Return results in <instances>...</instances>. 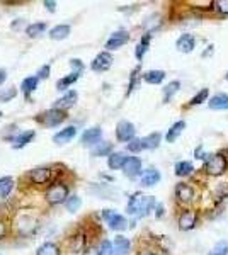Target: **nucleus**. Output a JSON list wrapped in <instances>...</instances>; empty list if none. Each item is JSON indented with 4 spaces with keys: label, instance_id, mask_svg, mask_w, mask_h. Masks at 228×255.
Segmentation results:
<instances>
[{
    "label": "nucleus",
    "instance_id": "nucleus-1",
    "mask_svg": "<svg viewBox=\"0 0 228 255\" xmlns=\"http://www.w3.org/2000/svg\"><path fill=\"white\" fill-rule=\"evenodd\" d=\"M157 206L155 197L145 196V194H135L128 201V213L136 218H145L150 215V211Z\"/></svg>",
    "mask_w": 228,
    "mask_h": 255
},
{
    "label": "nucleus",
    "instance_id": "nucleus-2",
    "mask_svg": "<svg viewBox=\"0 0 228 255\" xmlns=\"http://www.w3.org/2000/svg\"><path fill=\"white\" fill-rule=\"evenodd\" d=\"M70 196V189L67 184L63 182H53L51 186L46 189V201L49 204H53V206H56V204H63L65 201L68 199Z\"/></svg>",
    "mask_w": 228,
    "mask_h": 255
},
{
    "label": "nucleus",
    "instance_id": "nucleus-3",
    "mask_svg": "<svg viewBox=\"0 0 228 255\" xmlns=\"http://www.w3.org/2000/svg\"><path fill=\"white\" fill-rule=\"evenodd\" d=\"M227 168H228V160L223 151H218V153L211 155V157L206 160V165H205L206 174L211 177H218V175L225 174Z\"/></svg>",
    "mask_w": 228,
    "mask_h": 255
},
{
    "label": "nucleus",
    "instance_id": "nucleus-4",
    "mask_svg": "<svg viewBox=\"0 0 228 255\" xmlns=\"http://www.w3.org/2000/svg\"><path fill=\"white\" fill-rule=\"evenodd\" d=\"M65 119H67V113H65V111L51 108V109L44 111L38 118V121L46 128H55V126H60L61 123H65Z\"/></svg>",
    "mask_w": 228,
    "mask_h": 255
},
{
    "label": "nucleus",
    "instance_id": "nucleus-5",
    "mask_svg": "<svg viewBox=\"0 0 228 255\" xmlns=\"http://www.w3.org/2000/svg\"><path fill=\"white\" fill-rule=\"evenodd\" d=\"M53 174H55V170L51 167H36L27 174V179L36 186H43V184L51 182Z\"/></svg>",
    "mask_w": 228,
    "mask_h": 255
},
{
    "label": "nucleus",
    "instance_id": "nucleus-6",
    "mask_svg": "<svg viewBox=\"0 0 228 255\" xmlns=\"http://www.w3.org/2000/svg\"><path fill=\"white\" fill-rule=\"evenodd\" d=\"M102 218H104L106 223L109 225V228L114 230V232H121V230L128 228L126 218L123 215H119V213L113 211V209H104V211H102Z\"/></svg>",
    "mask_w": 228,
    "mask_h": 255
},
{
    "label": "nucleus",
    "instance_id": "nucleus-7",
    "mask_svg": "<svg viewBox=\"0 0 228 255\" xmlns=\"http://www.w3.org/2000/svg\"><path fill=\"white\" fill-rule=\"evenodd\" d=\"M135 133H136V129H135L133 123H130V121H119L118 126H116V138L123 143H130L131 139L135 138Z\"/></svg>",
    "mask_w": 228,
    "mask_h": 255
},
{
    "label": "nucleus",
    "instance_id": "nucleus-8",
    "mask_svg": "<svg viewBox=\"0 0 228 255\" xmlns=\"http://www.w3.org/2000/svg\"><path fill=\"white\" fill-rule=\"evenodd\" d=\"M130 41V34H128V31H116L111 34V38L106 41V48H107V53L111 51V49H118L124 46V44Z\"/></svg>",
    "mask_w": 228,
    "mask_h": 255
},
{
    "label": "nucleus",
    "instance_id": "nucleus-9",
    "mask_svg": "<svg viewBox=\"0 0 228 255\" xmlns=\"http://www.w3.org/2000/svg\"><path fill=\"white\" fill-rule=\"evenodd\" d=\"M111 65H113V56H111V53L102 51L94 58L90 68H92L94 72H106V70L111 68Z\"/></svg>",
    "mask_w": 228,
    "mask_h": 255
},
{
    "label": "nucleus",
    "instance_id": "nucleus-10",
    "mask_svg": "<svg viewBox=\"0 0 228 255\" xmlns=\"http://www.w3.org/2000/svg\"><path fill=\"white\" fill-rule=\"evenodd\" d=\"M121 168H123L124 175L136 177V175L142 174V160H140L138 157H126Z\"/></svg>",
    "mask_w": 228,
    "mask_h": 255
},
{
    "label": "nucleus",
    "instance_id": "nucleus-11",
    "mask_svg": "<svg viewBox=\"0 0 228 255\" xmlns=\"http://www.w3.org/2000/svg\"><path fill=\"white\" fill-rule=\"evenodd\" d=\"M77 99H78V94L75 92V90H68V92L65 94L63 97L58 99L53 108L60 109V111H67V109H70V108H73V106H75Z\"/></svg>",
    "mask_w": 228,
    "mask_h": 255
},
{
    "label": "nucleus",
    "instance_id": "nucleus-12",
    "mask_svg": "<svg viewBox=\"0 0 228 255\" xmlns=\"http://www.w3.org/2000/svg\"><path fill=\"white\" fill-rule=\"evenodd\" d=\"M196 223H198V215H196V211H193V209H188V211H184L179 216V228L184 230V232L193 230L194 226H196Z\"/></svg>",
    "mask_w": 228,
    "mask_h": 255
},
{
    "label": "nucleus",
    "instance_id": "nucleus-13",
    "mask_svg": "<svg viewBox=\"0 0 228 255\" xmlns=\"http://www.w3.org/2000/svg\"><path fill=\"white\" fill-rule=\"evenodd\" d=\"M102 138V129L101 128H90V129H85L84 134H82V145L85 146H94L95 143H99Z\"/></svg>",
    "mask_w": 228,
    "mask_h": 255
},
{
    "label": "nucleus",
    "instance_id": "nucleus-14",
    "mask_svg": "<svg viewBox=\"0 0 228 255\" xmlns=\"http://www.w3.org/2000/svg\"><path fill=\"white\" fill-rule=\"evenodd\" d=\"M176 197H177V201L188 204L194 199V189L191 187L189 184H184V182L177 184L176 186Z\"/></svg>",
    "mask_w": 228,
    "mask_h": 255
},
{
    "label": "nucleus",
    "instance_id": "nucleus-15",
    "mask_svg": "<svg viewBox=\"0 0 228 255\" xmlns=\"http://www.w3.org/2000/svg\"><path fill=\"white\" fill-rule=\"evenodd\" d=\"M36 136V133L34 131H24V133H19L17 136H14L10 139L12 141V148H15V150H20V148H24V146H27L29 143L34 139Z\"/></svg>",
    "mask_w": 228,
    "mask_h": 255
},
{
    "label": "nucleus",
    "instance_id": "nucleus-16",
    "mask_svg": "<svg viewBox=\"0 0 228 255\" xmlns=\"http://www.w3.org/2000/svg\"><path fill=\"white\" fill-rule=\"evenodd\" d=\"M75 134H77V128L68 126V128H65V129L58 131L55 136H53V141H55L56 145H65V143L72 141V139L75 138Z\"/></svg>",
    "mask_w": 228,
    "mask_h": 255
},
{
    "label": "nucleus",
    "instance_id": "nucleus-17",
    "mask_svg": "<svg viewBox=\"0 0 228 255\" xmlns=\"http://www.w3.org/2000/svg\"><path fill=\"white\" fill-rule=\"evenodd\" d=\"M131 250V242L126 237H116L113 242V254L114 255H128Z\"/></svg>",
    "mask_w": 228,
    "mask_h": 255
},
{
    "label": "nucleus",
    "instance_id": "nucleus-18",
    "mask_svg": "<svg viewBox=\"0 0 228 255\" xmlns=\"http://www.w3.org/2000/svg\"><path fill=\"white\" fill-rule=\"evenodd\" d=\"M159 182H160V172L157 170V168H148V170H145L142 179H140V184H142L143 187H152Z\"/></svg>",
    "mask_w": 228,
    "mask_h": 255
},
{
    "label": "nucleus",
    "instance_id": "nucleus-19",
    "mask_svg": "<svg viewBox=\"0 0 228 255\" xmlns=\"http://www.w3.org/2000/svg\"><path fill=\"white\" fill-rule=\"evenodd\" d=\"M210 109L213 111H227L228 109V96L227 94H217L208 101Z\"/></svg>",
    "mask_w": 228,
    "mask_h": 255
},
{
    "label": "nucleus",
    "instance_id": "nucleus-20",
    "mask_svg": "<svg viewBox=\"0 0 228 255\" xmlns=\"http://www.w3.org/2000/svg\"><path fill=\"white\" fill-rule=\"evenodd\" d=\"M194 44H196V41H194V36L193 34H182L181 38L177 39L176 46L182 53H191L194 49Z\"/></svg>",
    "mask_w": 228,
    "mask_h": 255
},
{
    "label": "nucleus",
    "instance_id": "nucleus-21",
    "mask_svg": "<svg viewBox=\"0 0 228 255\" xmlns=\"http://www.w3.org/2000/svg\"><path fill=\"white\" fill-rule=\"evenodd\" d=\"M70 26L68 24H58V26L53 27L51 31H49V38L55 39V41H61V39H67L70 36Z\"/></svg>",
    "mask_w": 228,
    "mask_h": 255
},
{
    "label": "nucleus",
    "instance_id": "nucleus-22",
    "mask_svg": "<svg viewBox=\"0 0 228 255\" xmlns=\"http://www.w3.org/2000/svg\"><path fill=\"white\" fill-rule=\"evenodd\" d=\"M90 153H92L94 157H109V155L113 153V145L107 141H99L92 146Z\"/></svg>",
    "mask_w": 228,
    "mask_h": 255
},
{
    "label": "nucleus",
    "instance_id": "nucleus-23",
    "mask_svg": "<svg viewBox=\"0 0 228 255\" xmlns=\"http://www.w3.org/2000/svg\"><path fill=\"white\" fill-rule=\"evenodd\" d=\"M184 128H186V123H184V121L174 123V125L171 126V129L167 131V134H165V139H167L169 143H174L177 138L181 136V133L184 131Z\"/></svg>",
    "mask_w": 228,
    "mask_h": 255
},
{
    "label": "nucleus",
    "instance_id": "nucleus-24",
    "mask_svg": "<svg viewBox=\"0 0 228 255\" xmlns=\"http://www.w3.org/2000/svg\"><path fill=\"white\" fill-rule=\"evenodd\" d=\"M124 160H126V155L123 151H114V153H111L107 157V165H109V168H113V170H119L123 167Z\"/></svg>",
    "mask_w": 228,
    "mask_h": 255
},
{
    "label": "nucleus",
    "instance_id": "nucleus-25",
    "mask_svg": "<svg viewBox=\"0 0 228 255\" xmlns=\"http://www.w3.org/2000/svg\"><path fill=\"white\" fill-rule=\"evenodd\" d=\"M38 84H39V80L36 79V77H27V79H24L22 84H20V90H22L24 96L29 97L36 89H38Z\"/></svg>",
    "mask_w": 228,
    "mask_h": 255
},
{
    "label": "nucleus",
    "instance_id": "nucleus-26",
    "mask_svg": "<svg viewBox=\"0 0 228 255\" xmlns=\"http://www.w3.org/2000/svg\"><path fill=\"white\" fill-rule=\"evenodd\" d=\"M14 179L12 177H2L0 179V197L5 199V197L10 196V192L14 191Z\"/></svg>",
    "mask_w": 228,
    "mask_h": 255
},
{
    "label": "nucleus",
    "instance_id": "nucleus-27",
    "mask_svg": "<svg viewBox=\"0 0 228 255\" xmlns=\"http://www.w3.org/2000/svg\"><path fill=\"white\" fill-rule=\"evenodd\" d=\"M44 31H46V22H32L26 27V34H27V38H31V39L38 38Z\"/></svg>",
    "mask_w": 228,
    "mask_h": 255
},
{
    "label": "nucleus",
    "instance_id": "nucleus-28",
    "mask_svg": "<svg viewBox=\"0 0 228 255\" xmlns=\"http://www.w3.org/2000/svg\"><path fill=\"white\" fill-rule=\"evenodd\" d=\"M165 79V72H162V70H150V72H147L143 75V80L147 82V84H160L162 80Z\"/></svg>",
    "mask_w": 228,
    "mask_h": 255
},
{
    "label": "nucleus",
    "instance_id": "nucleus-29",
    "mask_svg": "<svg viewBox=\"0 0 228 255\" xmlns=\"http://www.w3.org/2000/svg\"><path fill=\"white\" fill-rule=\"evenodd\" d=\"M78 77H80V73L72 72L70 75L63 77V79H60V80L56 82V89H58V90H67V89L70 87V85L75 84V82L78 80Z\"/></svg>",
    "mask_w": 228,
    "mask_h": 255
},
{
    "label": "nucleus",
    "instance_id": "nucleus-30",
    "mask_svg": "<svg viewBox=\"0 0 228 255\" xmlns=\"http://www.w3.org/2000/svg\"><path fill=\"white\" fill-rule=\"evenodd\" d=\"M160 139H162L160 133H152V134H148V136L142 138L143 150H152V148H157L160 145Z\"/></svg>",
    "mask_w": 228,
    "mask_h": 255
},
{
    "label": "nucleus",
    "instance_id": "nucleus-31",
    "mask_svg": "<svg viewBox=\"0 0 228 255\" xmlns=\"http://www.w3.org/2000/svg\"><path fill=\"white\" fill-rule=\"evenodd\" d=\"M36 255H61V252H60V247H58L56 244H53V242H46V244H43L39 247Z\"/></svg>",
    "mask_w": 228,
    "mask_h": 255
},
{
    "label": "nucleus",
    "instance_id": "nucleus-32",
    "mask_svg": "<svg viewBox=\"0 0 228 255\" xmlns=\"http://www.w3.org/2000/svg\"><path fill=\"white\" fill-rule=\"evenodd\" d=\"M148 46H150V32H147V34H145L143 38H142V41L138 43V46H136V51H135L136 58L142 60L143 56H145V53H147Z\"/></svg>",
    "mask_w": 228,
    "mask_h": 255
},
{
    "label": "nucleus",
    "instance_id": "nucleus-33",
    "mask_svg": "<svg viewBox=\"0 0 228 255\" xmlns=\"http://www.w3.org/2000/svg\"><path fill=\"white\" fill-rule=\"evenodd\" d=\"M193 170H194V167H193V163L191 162H179L176 165V174L179 175V177H188L193 174Z\"/></svg>",
    "mask_w": 228,
    "mask_h": 255
},
{
    "label": "nucleus",
    "instance_id": "nucleus-34",
    "mask_svg": "<svg viewBox=\"0 0 228 255\" xmlns=\"http://www.w3.org/2000/svg\"><path fill=\"white\" fill-rule=\"evenodd\" d=\"M65 206H67V211L77 213L82 206V199L78 196H68V199L65 201Z\"/></svg>",
    "mask_w": 228,
    "mask_h": 255
},
{
    "label": "nucleus",
    "instance_id": "nucleus-35",
    "mask_svg": "<svg viewBox=\"0 0 228 255\" xmlns=\"http://www.w3.org/2000/svg\"><path fill=\"white\" fill-rule=\"evenodd\" d=\"M179 87H181V84H179L177 80H174V82H171L169 85H165V87H164V101H165V102L171 101L174 94H176L177 90H179Z\"/></svg>",
    "mask_w": 228,
    "mask_h": 255
},
{
    "label": "nucleus",
    "instance_id": "nucleus-36",
    "mask_svg": "<svg viewBox=\"0 0 228 255\" xmlns=\"http://www.w3.org/2000/svg\"><path fill=\"white\" fill-rule=\"evenodd\" d=\"M126 148H128V151H131V153H138V151H142L143 150L142 138H133L130 143H126Z\"/></svg>",
    "mask_w": 228,
    "mask_h": 255
},
{
    "label": "nucleus",
    "instance_id": "nucleus-37",
    "mask_svg": "<svg viewBox=\"0 0 228 255\" xmlns=\"http://www.w3.org/2000/svg\"><path fill=\"white\" fill-rule=\"evenodd\" d=\"M228 254V242H218L213 247V250L210 252V255H227Z\"/></svg>",
    "mask_w": 228,
    "mask_h": 255
},
{
    "label": "nucleus",
    "instance_id": "nucleus-38",
    "mask_svg": "<svg viewBox=\"0 0 228 255\" xmlns=\"http://www.w3.org/2000/svg\"><path fill=\"white\" fill-rule=\"evenodd\" d=\"M97 255H114L113 254V242H109V240L102 242L97 250Z\"/></svg>",
    "mask_w": 228,
    "mask_h": 255
},
{
    "label": "nucleus",
    "instance_id": "nucleus-39",
    "mask_svg": "<svg viewBox=\"0 0 228 255\" xmlns=\"http://www.w3.org/2000/svg\"><path fill=\"white\" fill-rule=\"evenodd\" d=\"M208 89H203L198 96H194L191 99V106H198V104H203V102H206V99H208Z\"/></svg>",
    "mask_w": 228,
    "mask_h": 255
},
{
    "label": "nucleus",
    "instance_id": "nucleus-40",
    "mask_svg": "<svg viewBox=\"0 0 228 255\" xmlns=\"http://www.w3.org/2000/svg\"><path fill=\"white\" fill-rule=\"evenodd\" d=\"M15 96H17V90L14 87H9L3 90V92H0V102H9L10 99H14Z\"/></svg>",
    "mask_w": 228,
    "mask_h": 255
},
{
    "label": "nucleus",
    "instance_id": "nucleus-41",
    "mask_svg": "<svg viewBox=\"0 0 228 255\" xmlns=\"http://www.w3.org/2000/svg\"><path fill=\"white\" fill-rule=\"evenodd\" d=\"M213 5L220 14H223V15L228 14V0H217V2H213Z\"/></svg>",
    "mask_w": 228,
    "mask_h": 255
},
{
    "label": "nucleus",
    "instance_id": "nucleus-42",
    "mask_svg": "<svg viewBox=\"0 0 228 255\" xmlns=\"http://www.w3.org/2000/svg\"><path fill=\"white\" fill-rule=\"evenodd\" d=\"M49 73H51V67H49V65H43V67L38 70V75H36V79H38V80H46L49 77Z\"/></svg>",
    "mask_w": 228,
    "mask_h": 255
},
{
    "label": "nucleus",
    "instance_id": "nucleus-43",
    "mask_svg": "<svg viewBox=\"0 0 228 255\" xmlns=\"http://www.w3.org/2000/svg\"><path fill=\"white\" fill-rule=\"evenodd\" d=\"M70 67H72V68H73V72H77V73H82V72H84V63H82L80 60H77V58L70 60Z\"/></svg>",
    "mask_w": 228,
    "mask_h": 255
},
{
    "label": "nucleus",
    "instance_id": "nucleus-44",
    "mask_svg": "<svg viewBox=\"0 0 228 255\" xmlns=\"http://www.w3.org/2000/svg\"><path fill=\"white\" fill-rule=\"evenodd\" d=\"M43 5L46 7L48 12H55L56 10V2H53V0H44Z\"/></svg>",
    "mask_w": 228,
    "mask_h": 255
},
{
    "label": "nucleus",
    "instance_id": "nucleus-45",
    "mask_svg": "<svg viewBox=\"0 0 228 255\" xmlns=\"http://www.w3.org/2000/svg\"><path fill=\"white\" fill-rule=\"evenodd\" d=\"M5 237H7V225L3 220H0V240H3Z\"/></svg>",
    "mask_w": 228,
    "mask_h": 255
},
{
    "label": "nucleus",
    "instance_id": "nucleus-46",
    "mask_svg": "<svg viewBox=\"0 0 228 255\" xmlns=\"http://www.w3.org/2000/svg\"><path fill=\"white\" fill-rule=\"evenodd\" d=\"M5 80H7V72L5 70H0V85H2Z\"/></svg>",
    "mask_w": 228,
    "mask_h": 255
},
{
    "label": "nucleus",
    "instance_id": "nucleus-47",
    "mask_svg": "<svg viewBox=\"0 0 228 255\" xmlns=\"http://www.w3.org/2000/svg\"><path fill=\"white\" fill-rule=\"evenodd\" d=\"M142 255H159V254H155V252H152V250H147V252H143Z\"/></svg>",
    "mask_w": 228,
    "mask_h": 255
},
{
    "label": "nucleus",
    "instance_id": "nucleus-48",
    "mask_svg": "<svg viewBox=\"0 0 228 255\" xmlns=\"http://www.w3.org/2000/svg\"><path fill=\"white\" fill-rule=\"evenodd\" d=\"M0 116H2V111H0Z\"/></svg>",
    "mask_w": 228,
    "mask_h": 255
},
{
    "label": "nucleus",
    "instance_id": "nucleus-49",
    "mask_svg": "<svg viewBox=\"0 0 228 255\" xmlns=\"http://www.w3.org/2000/svg\"><path fill=\"white\" fill-rule=\"evenodd\" d=\"M227 80H228V73H227Z\"/></svg>",
    "mask_w": 228,
    "mask_h": 255
}]
</instances>
